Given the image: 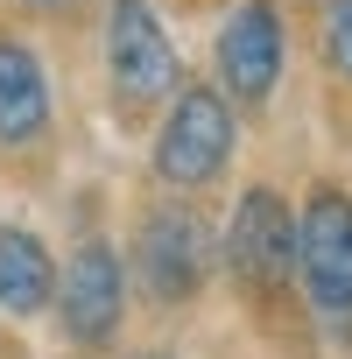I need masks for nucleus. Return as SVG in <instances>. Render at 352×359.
Masks as SVG:
<instances>
[{"label":"nucleus","mask_w":352,"mask_h":359,"mask_svg":"<svg viewBox=\"0 0 352 359\" xmlns=\"http://www.w3.org/2000/svg\"><path fill=\"white\" fill-rule=\"evenodd\" d=\"M233 141H240V127H233L226 92L176 85L169 92V113H162V134H155V176L176 184V191H205V184L226 176Z\"/></svg>","instance_id":"nucleus-1"},{"label":"nucleus","mask_w":352,"mask_h":359,"mask_svg":"<svg viewBox=\"0 0 352 359\" xmlns=\"http://www.w3.org/2000/svg\"><path fill=\"white\" fill-rule=\"evenodd\" d=\"M296 282L324 331H352V198L310 191L296 212Z\"/></svg>","instance_id":"nucleus-2"},{"label":"nucleus","mask_w":352,"mask_h":359,"mask_svg":"<svg viewBox=\"0 0 352 359\" xmlns=\"http://www.w3.org/2000/svg\"><path fill=\"white\" fill-rule=\"evenodd\" d=\"M106 78L120 106H162L184 85V57H176L155 0H106Z\"/></svg>","instance_id":"nucleus-3"},{"label":"nucleus","mask_w":352,"mask_h":359,"mask_svg":"<svg viewBox=\"0 0 352 359\" xmlns=\"http://www.w3.org/2000/svg\"><path fill=\"white\" fill-rule=\"evenodd\" d=\"M226 268L261 303L289 296V282H296V212H289V198H275L261 184L240 198V212L226 226Z\"/></svg>","instance_id":"nucleus-4"},{"label":"nucleus","mask_w":352,"mask_h":359,"mask_svg":"<svg viewBox=\"0 0 352 359\" xmlns=\"http://www.w3.org/2000/svg\"><path fill=\"white\" fill-rule=\"evenodd\" d=\"M134 275L155 303H191L212 275V226L191 212V205H162L141 219V240H134Z\"/></svg>","instance_id":"nucleus-5"},{"label":"nucleus","mask_w":352,"mask_h":359,"mask_svg":"<svg viewBox=\"0 0 352 359\" xmlns=\"http://www.w3.org/2000/svg\"><path fill=\"white\" fill-rule=\"evenodd\" d=\"M219 85L233 106H268L275 85H282V64H289V29H282V8L275 0H240L219 29Z\"/></svg>","instance_id":"nucleus-6"},{"label":"nucleus","mask_w":352,"mask_h":359,"mask_svg":"<svg viewBox=\"0 0 352 359\" xmlns=\"http://www.w3.org/2000/svg\"><path fill=\"white\" fill-rule=\"evenodd\" d=\"M50 303H57L71 345H106V338L120 331V310H127V268H120V247L85 240V247L64 261V282H57Z\"/></svg>","instance_id":"nucleus-7"},{"label":"nucleus","mask_w":352,"mask_h":359,"mask_svg":"<svg viewBox=\"0 0 352 359\" xmlns=\"http://www.w3.org/2000/svg\"><path fill=\"white\" fill-rule=\"evenodd\" d=\"M50 127V78L22 36H0V148H29Z\"/></svg>","instance_id":"nucleus-8"},{"label":"nucleus","mask_w":352,"mask_h":359,"mask_svg":"<svg viewBox=\"0 0 352 359\" xmlns=\"http://www.w3.org/2000/svg\"><path fill=\"white\" fill-rule=\"evenodd\" d=\"M57 296V261L29 226H0V310L8 317H36Z\"/></svg>","instance_id":"nucleus-9"},{"label":"nucleus","mask_w":352,"mask_h":359,"mask_svg":"<svg viewBox=\"0 0 352 359\" xmlns=\"http://www.w3.org/2000/svg\"><path fill=\"white\" fill-rule=\"evenodd\" d=\"M317 36H324V64H331V71L352 85V0H324Z\"/></svg>","instance_id":"nucleus-10"},{"label":"nucleus","mask_w":352,"mask_h":359,"mask_svg":"<svg viewBox=\"0 0 352 359\" xmlns=\"http://www.w3.org/2000/svg\"><path fill=\"white\" fill-rule=\"evenodd\" d=\"M29 8H71V0H29Z\"/></svg>","instance_id":"nucleus-11"},{"label":"nucleus","mask_w":352,"mask_h":359,"mask_svg":"<svg viewBox=\"0 0 352 359\" xmlns=\"http://www.w3.org/2000/svg\"><path fill=\"white\" fill-rule=\"evenodd\" d=\"M148 359H169V352H148Z\"/></svg>","instance_id":"nucleus-12"}]
</instances>
